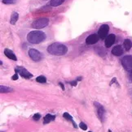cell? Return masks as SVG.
<instances>
[{
	"mask_svg": "<svg viewBox=\"0 0 132 132\" xmlns=\"http://www.w3.org/2000/svg\"><path fill=\"white\" fill-rule=\"evenodd\" d=\"M4 54L6 55V57H8V58L11 60H13V61H16L17 59H16V54H14V52L12 50H11L9 49H5L4 50Z\"/></svg>",
	"mask_w": 132,
	"mask_h": 132,
	"instance_id": "11",
	"label": "cell"
},
{
	"mask_svg": "<svg viewBox=\"0 0 132 132\" xmlns=\"http://www.w3.org/2000/svg\"><path fill=\"white\" fill-rule=\"evenodd\" d=\"M79 127L81 128V129H82L83 130H87V126L86 125L84 122H81L79 124Z\"/></svg>",
	"mask_w": 132,
	"mask_h": 132,
	"instance_id": "21",
	"label": "cell"
},
{
	"mask_svg": "<svg viewBox=\"0 0 132 132\" xmlns=\"http://www.w3.org/2000/svg\"><path fill=\"white\" fill-rule=\"evenodd\" d=\"M130 79L132 81V70H131L130 72Z\"/></svg>",
	"mask_w": 132,
	"mask_h": 132,
	"instance_id": "25",
	"label": "cell"
},
{
	"mask_svg": "<svg viewBox=\"0 0 132 132\" xmlns=\"http://www.w3.org/2000/svg\"><path fill=\"white\" fill-rule=\"evenodd\" d=\"M46 38V34L39 30L31 31L27 35V41L33 45L39 44L43 42Z\"/></svg>",
	"mask_w": 132,
	"mask_h": 132,
	"instance_id": "2",
	"label": "cell"
},
{
	"mask_svg": "<svg viewBox=\"0 0 132 132\" xmlns=\"http://www.w3.org/2000/svg\"><path fill=\"white\" fill-rule=\"evenodd\" d=\"M44 1H47V0H44Z\"/></svg>",
	"mask_w": 132,
	"mask_h": 132,
	"instance_id": "28",
	"label": "cell"
},
{
	"mask_svg": "<svg viewBox=\"0 0 132 132\" xmlns=\"http://www.w3.org/2000/svg\"><path fill=\"white\" fill-rule=\"evenodd\" d=\"M99 39H100V37L98 34H95V33L91 34V35L88 36L87 39H86V43H87V45H94L99 42Z\"/></svg>",
	"mask_w": 132,
	"mask_h": 132,
	"instance_id": "9",
	"label": "cell"
},
{
	"mask_svg": "<svg viewBox=\"0 0 132 132\" xmlns=\"http://www.w3.org/2000/svg\"><path fill=\"white\" fill-rule=\"evenodd\" d=\"M89 132H92V131H89Z\"/></svg>",
	"mask_w": 132,
	"mask_h": 132,
	"instance_id": "29",
	"label": "cell"
},
{
	"mask_svg": "<svg viewBox=\"0 0 132 132\" xmlns=\"http://www.w3.org/2000/svg\"><path fill=\"white\" fill-rule=\"evenodd\" d=\"M63 117H64L65 118H66L67 120H68V121H70V122L73 123V127H74V128H77V127H78L77 124L75 123V122L73 121V117H72V116L70 115V114L68 113H64V114H63Z\"/></svg>",
	"mask_w": 132,
	"mask_h": 132,
	"instance_id": "15",
	"label": "cell"
},
{
	"mask_svg": "<svg viewBox=\"0 0 132 132\" xmlns=\"http://www.w3.org/2000/svg\"><path fill=\"white\" fill-rule=\"evenodd\" d=\"M11 92H13L12 88L7 87V86H3V85L0 86V93H11Z\"/></svg>",
	"mask_w": 132,
	"mask_h": 132,
	"instance_id": "17",
	"label": "cell"
},
{
	"mask_svg": "<svg viewBox=\"0 0 132 132\" xmlns=\"http://www.w3.org/2000/svg\"><path fill=\"white\" fill-rule=\"evenodd\" d=\"M33 120H35V121H38V120L41 118V114H40V113H35L33 115Z\"/></svg>",
	"mask_w": 132,
	"mask_h": 132,
	"instance_id": "22",
	"label": "cell"
},
{
	"mask_svg": "<svg viewBox=\"0 0 132 132\" xmlns=\"http://www.w3.org/2000/svg\"><path fill=\"white\" fill-rule=\"evenodd\" d=\"M60 85L61 86V88H62L63 90H65V87H64V85H63V84H62L61 83H60Z\"/></svg>",
	"mask_w": 132,
	"mask_h": 132,
	"instance_id": "26",
	"label": "cell"
},
{
	"mask_svg": "<svg viewBox=\"0 0 132 132\" xmlns=\"http://www.w3.org/2000/svg\"><path fill=\"white\" fill-rule=\"evenodd\" d=\"M94 104H95V106L96 108L97 115H98V117L100 119L101 122H104L105 118V110L104 106H103L102 105H100L98 102H95Z\"/></svg>",
	"mask_w": 132,
	"mask_h": 132,
	"instance_id": "4",
	"label": "cell"
},
{
	"mask_svg": "<svg viewBox=\"0 0 132 132\" xmlns=\"http://www.w3.org/2000/svg\"><path fill=\"white\" fill-rule=\"evenodd\" d=\"M112 54L115 56H121L123 54V49L122 45H116L112 50Z\"/></svg>",
	"mask_w": 132,
	"mask_h": 132,
	"instance_id": "12",
	"label": "cell"
},
{
	"mask_svg": "<svg viewBox=\"0 0 132 132\" xmlns=\"http://www.w3.org/2000/svg\"><path fill=\"white\" fill-rule=\"evenodd\" d=\"M15 71L16 73H18L20 75V76L25 78V79H30L33 76V75L30 74V72H29L25 68L22 67H16L15 68Z\"/></svg>",
	"mask_w": 132,
	"mask_h": 132,
	"instance_id": "7",
	"label": "cell"
},
{
	"mask_svg": "<svg viewBox=\"0 0 132 132\" xmlns=\"http://www.w3.org/2000/svg\"><path fill=\"white\" fill-rule=\"evenodd\" d=\"M70 84L72 86H73V87H75V86H77V81L76 80H73V81H71L70 82Z\"/></svg>",
	"mask_w": 132,
	"mask_h": 132,
	"instance_id": "24",
	"label": "cell"
},
{
	"mask_svg": "<svg viewBox=\"0 0 132 132\" xmlns=\"http://www.w3.org/2000/svg\"><path fill=\"white\" fill-rule=\"evenodd\" d=\"M29 56H30V59L33 60L34 62H39L43 59L42 54L35 49H30L29 50Z\"/></svg>",
	"mask_w": 132,
	"mask_h": 132,
	"instance_id": "5",
	"label": "cell"
},
{
	"mask_svg": "<svg viewBox=\"0 0 132 132\" xmlns=\"http://www.w3.org/2000/svg\"><path fill=\"white\" fill-rule=\"evenodd\" d=\"M36 81L38 82V83H42V84L46 83V82H47V78H46L45 76H40L36 78Z\"/></svg>",
	"mask_w": 132,
	"mask_h": 132,
	"instance_id": "19",
	"label": "cell"
},
{
	"mask_svg": "<svg viewBox=\"0 0 132 132\" xmlns=\"http://www.w3.org/2000/svg\"><path fill=\"white\" fill-rule=\"evenodd\" d=\"M122 64L126 70H132V56L126 55L122 59Z\"/></svg>",
	"mask_w": 132,
	"mask_h": 132,
	"instance_id": "6",
	"label": "cell"
},
{
	"mask_svg": "<svg viewBox=\"0 0 132 132\" xmlns=\"http://www.w3.org/2000/svg\"><path fill=\"white\" fill-rule=\"evenodd\" d=\"M123 47L125 48V50L128 51L131 49L132 47V42L130 41V39H126L124 42H123Z\"/></svg>",
	"mask_w": 132,
	"mask_h": 132,
	"instance_id": "16",
	"label": "cell"
},
{
	"mask_svg": "<svg viewBox=\"0 0 132 132\" xmlns=\"http://www.w3.org/2000/svg\"><path fill=\"white\" fill-rule=\"evenodd\" d=\"M55 118V115H51V114H47L44 118H43V124H47L50 123L51 122L54 121Z\"/></svg>",
	"mask_w": 132,
	"mask_h": 132,
	"instance_id": "13",
	"label": "cell"
},
{
	"mask_svg": "<svg viewBox=\"0 0 132 132\" xmlns=\"http://www.w3.org/2000/svg\"><path fill=\"white\" fill-rule=\"evenodd\" d=\"M49 24V20L47 18H40L36 20H34L32 23V28H35V29H41L45 27H47Z\"/></svg>",
	"mask_w": 132,
	"mask_h": 132,
	"instance_id": "3",
	"label": "cell"
},
{
	"mask_svg": "<svg viewBox=\"0 0 132 132\" xmlns=\"http://www.w3.org/2000/svg\"><path fill=\"white\" fill-rule=\"evenodd\" d=\"M47 52L51 55H56V56H62L67 54L68 52V47L65 45L61 44L59 42H55L51 44L47 47Z\"/></svg>",
	"mask_w": 132,
	"mask_h": 132,
	"instance_id": "1",
	"label": "cell"
},
{
	"mask_svg": "<svg viewBox=\"0 0 132 132\" xmlns=\"http://www.w3.org/2000/svg\"><path fill=\"white\" fill-rule=\"evenodd\" d=\"M11 79H12L13 80H16V79H18V73H15L14 75H13V76L11 77Z\"/></svg>",
	"mask_w": 132,
	"mask_h": 132,
	"instance_id": "23",
	"label": "cell"
},
{
	"mask_svg": "<svg viewBox=\"0 0 132 132\" xmlns=\"http://www.w3.org/2000/svg\"><path fill=\"white\" fill-rule=\"evenodd\" d=\"M105 45L107 48H109L111 47L112 45L114 44L116 41V37L114 34H109V35H108V37L105 39Z\"/></svg>",
	"mask_w": 132,
	"mask_h": 132,
	"instance_id": "10",
	"label": "cell"
},
{
	"mask_svg": "<svg viewBox=\"0 0 132 132\" xmlns=\"http://www.w3.org/2000/svg\"><path fill=\"white\" fill-rule=\"evenodd\" d=\"M3 3L4 4H13L16 3L15 0H3Z\"/></svg>",
	"mask_w": 132,
	"mask_h": 132,
	"instance_id": "20",
	"label": "cell"
},
{
	"mask_svg": "<svg viewBox=\"0 0 132 132\" xmlns=\"http://www.w3.org/2000/svg\"><path fill=\"white\" fill-rule=\"evenodd\" d=\"M65 0H51L50 5L51 7H58V6L61 5Z\"/></svg>",
	"mask_w": 132,
	"mask_h": 132,
	"instance_id": "18",
	"label": "cell"
},
{
	"mask_svg": "<svg viewBox=\"0 0 132 132\" xmlns=\"http://www.w3.org/2000/svg\"><path fill=\"white\" fill-rule=\"evenodd\" d=\"M109 31V26L107 24H102L98 31V35L100 39H105L108 37V33Z\"/></svg>",
	"mask_w": 132,
	"mask_h": 132,
	"instance_id": "8",
	"label": "cell"
},
{
	"mask_svg": "<svg viewBox=\"0 0 132 132\" xmlns=\"http://www.w3.org/2000/svg\"><path fill=\"white\" fill-rule=\"evenodd\" d=\"M81 79H82V77H78V81H81V80H82Z\"/></svg>",
	"mask_w": 132,
	"mask_h": 132,
	"instance_id": "27",
	"label": "cell"
},
{
	"mask_svg": "<svg viewBox=\"0 0 132 132\" xmlns=\"http://www.w3.org/2000/svg\"><path fill=\"white\" fill-rule=\"evenodd\" d=\"M19 19V14L17 12H13L12 14H11V19H10V24L14 25L17 22V20H18Z\"/></svg>",
	"mask_w": 132,
	"mask_h": 132,
	"instance_id": "14",
	"label": "cell"
}]
</instances>
